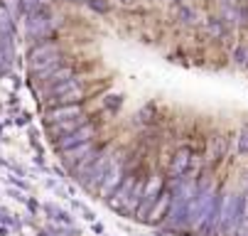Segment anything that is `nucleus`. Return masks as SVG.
<instances>
[{
    "label": "nucleus",
    "instance_id": "nucleus-1",
    "mask_svg": "<svg viewBox=\"0 0 248 236\" xmlns=\"http://www.w3.org/2000/svg\"><path fill=\"white\" fill-rule=\"evenodd\" d=\"M217 205H219V192L217 187L206 182L197 189L194 199L189 202L187 209V231L194 236H214L217 231Z\"/></svg>",
    "mask_w": 248,
    "mask_h": 236
},
{
    "label": "nucleus",
    "instance_id": "nucleus-2",
    "mask_svg": "<svg viewBox=\"0 0 248 236\" xmlns=\"http://www.w3.org/2000/svg\"><path fill=\"white\" fill-rule=\"evenodd\" d=\"M30 59V72L40 74L45 69H52V66H62V54H59V45L57 42H40L34 45L27 54Z\"/></svg>",
    "mask_w": 248,
    "mask_h": 236
},
{
    "label": "nucleus",
    "instance_id": "nucleus-3",
    "mask_svg": "<svg viewBox=\"0 0 248 236\" xmlns=\"http://www.w3.org/2000/svg\"><path fill=\"white\" fill-rule=\"evenodd\" d=\"M108 160H111V153H108V150H101L93 162H89L84 170L74 173L77 182H79L84 189L98 192V187H101V182H103V175H106V167H108Z\"/></svg>",
    "mask_w": 248,
    "mask_h": 236
},
{
    "label": "nucleus",
    "instance_id": "nucleus-4",
    "mask_svg": "<svg viewBox=\"0 0 248 236\" xmlns=\"http://www.w3.org/2000/svg\"><path fill=\"white\" fill-rule=\"evenodd\" d=\"M125 165H123V153H113L111 160H108V167H106V175H103V182L98 187V197L103 202H108L111 194L121 187V182L125 180Z\"/></svg>",
    "mask_w": 248,
    "mask_h": 236
},
{
    "label": "nucleus",
    "instance_id": "nucleus-5",
    "mask_svg": "<svg viewBox=\"0 0 248 236\" xmlns=\"http://www.w3.org/2000/svg\"><path fill=\"white\" fill-rule=\"evenodd\" d=\"M98 153H101V150H98L96 141H91V143H84V145H77V148H69V150L59 153V157H62V165H64V167L79 173V170H84L89 162L96 160Z\"/></svg>",
    "mask_w": 248,
    "mask_h": 236
},
{
    "label": "nucleus",
    "instance_id": "nucleus-6",
    "mask_svg": "<svg viewBox=\"0 0 248 236\" xmlns=\"http://www.w3.org/2000/svg\"><path fill=\"white\" fill-rule=\"evenodd\" d=\"M96 133H98V126L89 121V123H86V126H81L79 130L69 133V136L57 138V141H54V148H57L59 153H64V150H69V148H77V145L91 143V141H96Z\"/></svg>",
    "mask_w": 248,
    "mask_h": 236
},
{
    "label": "nucleus",
    "instance_id": "nucleus-7",
    "mask_svg": "<svg viewBox=\"0 0 248 236\" xmlns=\"http://www.w3.org/2000/svg\"><path fill=\"white\" fill-rule=\"evenodd\" d=\"M135 180H138V175L128 173V175H125V180L121 182V187H118V189L111 194V199H108V207H111L113 212L123 214V217H125V207H128V199H130V192H133Z\"/></svg>",
    "mask_w": 248,
    "mask_h": 236
},
{
    "label": "nucleus",
    "instance_id": "nucleus-8",
    "mask_svg": "<svg viewBox=\"0 0 248 236\" xmlns=\"http://www.w3.org/2000/svg\"><path fill=\"white\" fill-rule=\"evenodd\" d=\"M49 30V13L45 8H40L37 13L27 15V22H25V32L30 37H45Z\"/></svg>",
    "mask_w": 248,
    "mask_h": 236
},
{
    "label": "nucleus",
    "instance_id": "nucleus-9",
    "mask_svg": "<svg viewBox=\"0 0 248 236\" xmlns=\"http://www.w3.org/2000/svg\"><path fill=\"white\" fill-rule=\"evenodd\" d=\"M170 205H172V192L170 189H162V194L155 199V205L150 207V212H148V224H153V226H157V224H162L165 221V217H167V212H170Z\"/></svg>",
    "mask_w": 248,
    "mask_h": 236
},
{
    "label": "nucleus",
    "instance_id": "nucleus-10",
    "mask_svg": "<svg viewBox=\"0 0 248 236\" xmlns=\"http://www.w3.org/2000/svg\"><path fill=\"white\" fill-rule=\"evenodd\" d=\"M77 116H84V109H81L79 104L47 109V111H45V126H54V123H62V121H69V118H77Z\"/></svg>",
    "mask_w": 248,
    "mask_h": 236
},
{
    "label": "nucleus",
    "instance_id": "nucleus-11",
    "mask_svg": "<svg viewBox=\"0 0 248 236\" xmlns=\"http://www.w3.org/2000/svg\"><path fill=\"white\" fill-rule=\"evenodd\" d=\"M84 96H86V91L77 84L74 89H66V91H62L59 96H49V98H47V106H49V109H57V106H74V104H79Z\"/></svg>",
    "mask_w": 248,
    "mask_h": 236
},
{
    "label": "nucleus",
    "instance_id": "nucleus-12",
    "mask_svg": "<svg viewBox=\"0 0 248 236\" xmlns=\"http://www.w3.org/2000/svg\"><path fill=\"white\" fill-rule=\"evenodd\" d=\"M189 165H192V150L189 148L177 150L174 157H172V165H170V177H185Z\"/></svg>",
    "mask_w": 248,
    "mask_h": 236
},
{
    "label": "nucleus",
    "instance_id": "nucleus-13",
    "mask_svg": "<svg viewBox=\"0 0 248 236\" xmlns=\"http://www.w3.org/2000/svg\"><path fill=\"white\" fill-rule=\"evenodd\" d=\"M86 123H89V121H86V116H77V118H69V121L54 123V126H49V128H52L54 141H57V138H62V136H69V133L79 130V128H81V126H86Z\"/></svg>",
    "mask_w": 248,
    "mask_h": 236
},
{
    "label": "nucleus",
    "instance_id": "nucleus-14",
    "mask_svg": "<svg viewBox=\"0 0 248 236\" xmlns=\"http://www.w3.org/2000/svg\"><path fill=\"white\" fill-rule=\"evenodd\" d=\"M162 189H165V177H162V175H153V177H148V185H145V199L155 202V199L162 194Z\"/></svg>",
    "mask_w": 248,
    "mask_h": 236
},
{
    "label": "nucleus",
    "instance_id": "nucleus-15",
    "mask_svg": "<svg viewBox=\"0 0 248 236\" xmlns=\"http://www.w3.org/2000/svg\"><path fill=\"white\" fill-rule=\"evenodd\" d=\"M69 79H74V69H72V66H59V69L47 79V89H49V86H57V84H64V81H69Z\"/></svg>",
    "mask_w": 248,
    "mask_h": 236
},
{
    "label": "nucleus",
    "instance_id": "nucleus-16",
    "mask_svg": "<svg viewBox=\"0 0 248 236\" xmlns=\"http://www.w3.org/2000/svg\"><path fill=\"white\" fill-rule=\"evenodd\" d=\"M0 32H3V35H10V37H13V32H15V20L5 10V5H0Z\"/></svg>",
    "mask_w": 248,
    "mask_h": 236
},
{
    "label": "nucleus",
    "instance_id": "nucleus-17",
    "mask_svg": "<svg viewBox=\"0 0 248 236\" xmlns=\"http://www.w3.org/2000/svg\"><path fill=\"white\" fill-rule=\"evenodd\" d=\"M204 32H206V35H211V37H224L226 25H224V20H221V22H219V20H211V22L204 27Z\"/></svg>",
    "mask_w": 248,
    "mask_h": 236
},
{
    "label": "nucleus",
    "instance_id": "nucleus-18",
    "mask_svg": "<svg viewBox=\"0 0 248 236\" xmlns=\"http://www.w3.org/2000/svg\"><path fill=\"white\" fill-rule=\"evenodd\" d=\"M20 8H22L27 15H32V13H37V10L45 8V5H42V0H20Z\"/></svg>",
    "mask_w": 248,
    "mask_h": 236
},
{
    "label": "nucleus",
    "instance_id": "nucleus-19",
    "mask_svg": "<svg viewBox=\"0 0 248 236\" xmlns=\"http://www.w3.org/2000/svg\"><path fill=\"white\" fill-rule=\"evenodd\" d=\"M3 180H5V182H13L20 192H30V182H22V180H17V177H13V175H5Z\"/></svg>",
    "mask_w": 248,
    "mask_h": 236
},
{
    "label": "nucleus",
    "instance_id": "nucleus-20",
    "mask_svg": "<svg viewBox=\"0 0 248 236\" xmlns=\"http://www.w3.org/2000/svg\"><path fill=\"white\" fill-rule=\"evenodd\" d=\"M238 150H241V153H248V126L241 130V138H238Z\"/></svg>",
    "mask_w": 248,
    "mask_h": 236
},
{
    "label": "nucleus",
    "instance_id": "nucleus-21",
    "mask_svg": "<svg viewBox=\"0 0 248 236\" xmlns=\"http://www.w3.org/2000/svg\"><path fill=\"white\" fill-rule=\"evenodd\" d=\"M8 197H13V199H17V202H25V205H27V199H30V197H25L20 189H8Z\"/></svg>",
    "mask_w": 248,
    "mask_h": 236
},
{
    "label": "nucleus",
    "instance_id": "nucleus-22",
    "mask_svg": "<svg viewBox=\"0 0 248 236\" xmlns=\"http://www.w3.org/2000/svg\"><path fill=\"white\" fill-rule=\"evenodd\" d=\"M57 221H62V224H66V226H72V224H74V219H72V214H69V212H59Z\"/></svg>",
    "mask_w": 248,
    "mask_h": 236
},
{
    "label": "nucleus",
    "instance_id": "nucleus-23",
    "mask_svg": "<svg viewBox=\"0 0 248 236\" xmlns=\"http://www.w3.org/2000/svg\"><path fill=\"white\" fill-rule=\"evenodd\" d=\"M45 212H47V214H52V219H57L62 209H59L57 205H52V202H49V205H45Z\"/></svg>",
    "mask_w": 248,
    "mask_h": 236
},
{
    "label": "nucleus",
    "instance_id": "nucleus-24",
    "mask_svg": "<svg viewBox=\"0 0 248 236\" xmlns=\"http://www.w3.org/2000/svg\"><path fill=\"white\" fill-rule=\"evenodd\" d=\"M118 104H121V96H111V98H108V106H111V109H116Z\"/></svg>",
    "mask_w": 248,
    "mask_h": 236
},
{
    "label": "nucleus",
    "instance_id": "nucleus-25",
    "mask_svg": "<svg viewBox=\"0 0 248 236\" xmlns=\"http://www.w3.org/2000/svg\"><path fill=\"white\" fill-rule=\"evenodd\" d=\"M17 123H20V126H27V123H30V116H20Z\"/></svg>",
    "mask_w": 248,
    "mask_h": 236
},
{
    "label": "nucleus",
    "instance_id": "nucleus-26",
    "mask_svg": "<svg viewBox=\"0 0 248 236\" xmlns=\"http://www.w3.org/2000/svg\"><path fill=\"white\" fill-rule=\"evenodd\" d=\"M121 3H123V5H130V0H121Z\"/></svg>",
    "mask_w": 248,
    "mask_h": 236
},
{
    "label": "nucleus",
    "instance_id": "nucleus-27",
    "mask_svg": "<svg viewBox=\"0 0 248 236\" xmlns=\"http://www.w3.org/2000/svg\"><path fill=\"white\" fill-rule=\"evenodd\" d=\"M246 66H248V49H246Z\"/></svg>",
    "mask_w": 248,
    "mask_h": 236
},
{
    "label": "nucleus",
    "instance_id": "nucleus-28",
    "mask_svg": "<svg viewBox=\"0 0 248 236\" xmlns=\"http://www.w3.org/2000/svg\"><path fill=\"white\" fill-rule=\"evenodd\" d=\"M165 3H170V0H165Z\"/></svg>",
    "mask_w": 248,
    "mask_h": 236
}]
</instances>
